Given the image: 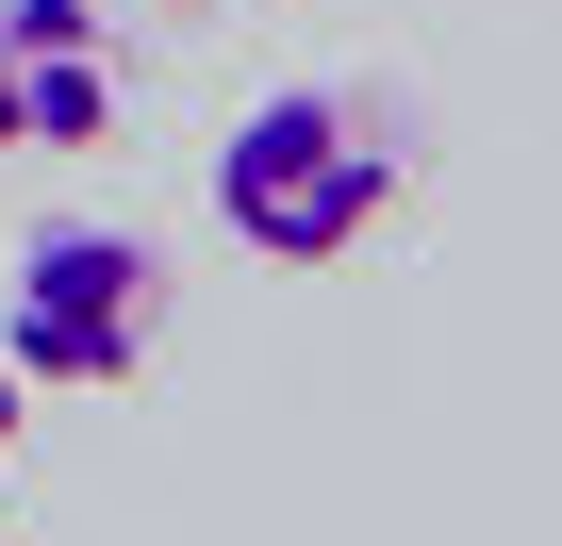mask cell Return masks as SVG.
<instances>
[{
    "instance_id": "obj_1",
    "label": "cell",
    "mask_w": 562,
    "mask_h": 546,
    "mask_svg": "<svg viewBox=\"0 0 562 546\" xmlns=\"http://www.w3.org/2000/svg\"><path fill=\"white\" fill-rule=\"evenodd\" d=\"M414 149H430V116L397 83H281L215 133V232L265 265H331L414 199Z\"/></svg>"
},
{
    "instance_id": "obj_2",
    "label": "cell",
    "mask_w": 562,
    "mask_h": 546,
    "mask_svg": "<svg viewBox=\"0 0 562 546\" xmlns=\"http://www.w3.org/2000/svg\"><path fill=\"white\" fill-rule=\"evenodd\" d=\"M166 348V248L133 215H34L0 265V365L50 398H116Z\"/></svg>"
},
{
    "instance_id": "obj_3",
    "label": "cell",
    "mask_w": 562,
    "mask_h": 546,
    "mask_svg": "<svg viewBox=\"0 0 562 546\" xmlns=\"http://www.w3.org/2000/svg\"><path fill=\"white\" fill-rule=\"evenodd\" d=\"M100 133H116V18L0 0V149H100Z\"/></svg>"
},
{
    "instance_id": "obj_4",
    "label": "cell",
    "mask_w": 562,
    "mask_h": 546,
    "mask_svg": "<svg viewBox=\"0 0 562 546\" xmlns=\"http://www.w3.org/2000/svg\"><path fill=\"white\" fill-rule=\"evenodd\" d=\"M18 398H34V381H18V365H0V464H18Z\"/></svg>"
},
{
    "instance_id": "obj_5",
    "label": "cell",
    "mask_w": 562,
    "mask_h": 546,
    "mask_svg": "<svg viewBox=\"0 0 562 546\" xmlns=\"http://www.w3.org/2000/svg\"><path fill=\"white\" fill-rule=\"evenodd\" d=\"M166 18H199V0H166Z\"/></svg>"
}]
</instances>
